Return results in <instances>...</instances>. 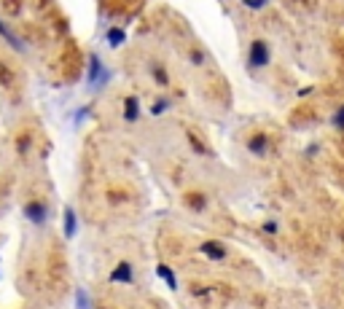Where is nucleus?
<instances>
[{
	"label": "nucleus",
	"mask_w": 344,
	"mask_h": 309,
	"mask_svg": "<svg viewBox=\"0 0 344 309\" xmlns=\"http://www.w3.org/2000/svg\"><path fill=\"white\" fill-rule=\"evenodd\" d=\"M248 151H250V153H256V156H266V151H269V140H266L263 135L250 137V140H248Z\"/></svg>",
	"instance_id": "6"
},
{
	"label": "nucleus",
	"mask_w": 344,
	"mask_h": 309,
	"mask_svg": "<svg viewBox=\"0 0 344 309\" xmlns=\"http://www.w3.org/2000/svg\"><path fill=\"white\" fill-rule=\"evenodd\" d=\"M108 81V73L105 67H102V59L100 56H89V84L91 86H97V84H105Z\"/></svg>",
	"instance_id": "2"
},
{
	"label": "nucleus",
	"mask_w": 344,
	"mask_h": 309,
	"mask_svg": "<svg viewBox=\"0 0 344 309\" xmlns=\"http://www.w3.org/2000/svg\"><path fill=\"white\" fill-rule=\"evenodd\" d=\"M334 127H336V129H344V105L334 113Z\"/></svg>",
	"instance_id": "13"
},
{
	"label": "nucleus",
	"mask_w": 344,
	"mask_h": 309,
	"mask_svg": "<svg viewBox=\"0 0 344 309\" xmlns=\"http://www.w3.org/2000/svg\"><path fill=\"white\" fill-rule=\"evenodd\" d=\"M113 282H132V264H127V261H121L116 269H113L111 274Z\"/></svg>",
	"instance_id": "7"
},
{
	"label": "nucleus",
	"mask_w": 344,
	"mask_h": 309,
	"mask_svg": "<svg viewBox=\"0 0 344 309\" xmlns=\"http://www.w3.org/2000/svg\"><path fill=\"white\" fill-rule=\"evenodd\" d=\"M167 108H170V102H167V100H162V102H153V105H151V116H162V113L167 111Z\"/></svg>",
	"instance_id": "12"
},
{
	"label": "nucleus",
	"mask_w": 344,
	"mask_h": 309,
	"mask_svg": "<svg viewBox=\"0 0 344 309\" xmlns=\"http://www.w3.org/2000/svg\"><path fill=\"white\" fill-rule=\"evenodd\" d=\"M0 38H3V41H5V43H11V46H14V49H16V51H25V46H22V41H19V38H16V35H14V32H11V30H8V27H5V25H3V22H0Z\"/></svg>",
	"instance_id": "10"
},
{
	"label": "nucleus",
	"mask_w": 344,
	"mask_h": 309,
	"mask_svg": "<svg viewBox=\"0 0 344 309\" xmlns=\"http://www.w3.org/2000/svg\"><path fill=\"white\" fill-rule=\"evenodd\" d=\"M76 231H78V218H76V213H73V207H67L65 210V237L73 239Z\"/></svg>",
	"instance_id": "8"
},
{
	"label": "nucleus",
	"mask_w": 344,
	"mask_h": 309,
	"mask_svg": "<svg viewBox=\"0 0 344 309\" xmlns=\"http://www.w3.org/2000/svg\"><path fill=\"white\" fill-rule=\"evenodd\" d=\"M124 30H118V27H113V30H108V46H111V49H118V46L124 43Z\"/></svg>",
	"instance_id": "11"
},
{
	"label": "nucleus",
	"mask_w": 344,
	"mask_h": 309,
	"mask_svg": "<svg viewBox=\"0 0 344 309\" xmlns=\"http://www.w3.org/2000/svg\"><path fill=\"white\" fill-rule=\"evenodd\" d=\"M269 59H272V51H269V46L263 41H253L250 43V51H248V65L250 67H266Z\"/></svg>",
	"instance_id": "1"
},
{
	"label": "nucleus",
	"mask_w": 344,
	"mask_h": 309,
	"mask_svg": "<svg viewBox=\"0 0 344 309\" xmlns=\"http://www.w3.org/2000/svg\"><path fill=\"white\" fill-rule=\"evenodd\" d=\"M25 215H27V221H32L35 226H43L46 218H49V210H46L41 202H27L25 204Z\"/></svg>",
	"instance_id": "3"
},
{
	"label": "nucleus",
	"mask_w": 344,
	"mask_h": 309,
	"mask_svg": "<svg viewBox=\"0 0 344 309\" xmlns=\"http://www.w3.org/2000/svg\"><path fill=\"white\" fill-rule=\"evenodd\" d=\"M124 118H127L129 124L140 118V100H137V97H127V100H124Z\"/></svg>",
	"instance_id": "5"
},
{
	"label": "nucleus",
	"mask_w": 344,
	"mask_h": 309,
	"mask_svg": "<svg viewBox=\"0 0 344 309\" xmlns=\"http://www.w3.org/2000/svg\"><path fill=\"white\" fill-rule=\"evenodd\" d=\"M156 274H159V277L164 280V282H167V288H170V290H177V280H175V272H172V269H170L167 264H159V266H156Z\"/></svg>",
	"instance_id": "9"
},
{
	"label": "nucleus",
	"mask_w": 344,
	"mask_h": 309,
	"mask_svg": "<svg viewBox=\"0 0 344 309\" xmlns=\"http://www.w3.org/2000/svg\"><path fill=\"white\" fill-rule=\"evenodd\" d=\"M245 5H248V8H253V11H258V8H263V5H266V0H242Z\"/></svg>",
	"instance_id": "15"
},
{
	"label": "nucleus",
	"mask_w": 344,
	"mask_h": 309,
	"mask_svg": "<svg viewBox=\"0 0 344 309\" xmlns=\"http://www.w3.org/2000/svg\"><path fill=\"white\" fill-rule=\"evenodd\" d=\"M199 250H202L207 258H213V261H223V258H226V248H223L221 242H215V239L202 242V248H199Z\"/></svg>",
	"instance_id": "4"
},
{
	"label": "nucleus",
	"mask_w": 344,
	"mask_h": 309,
	"mask_svg": "<svg viewBox=\"0 0 344 309\" xmlns=\"http://www.w3.org/2000/svg\"><path fill=\"white\" fill-rule=\"evenodd\" d=\"M263 231H266V234H277V223H266V226H263Z\"/></svg>",
	"instance_id": "16"
},
{
	"label": "nucleus",
	"mask_w": 344,
	"mask_h": 309,
	"mask_svg": "<svg viewBox=\"0 0 344 309\" xmlns=\"http://www.w3.org/2000/svg\"><path fill=\"white\" fill-rule=\"evenodd\" d=\"M76 304H78V309H89V299H86L84 290H78V293H76Z\"/></svg>",
	"instance_id": "14"
}]
</instances>
